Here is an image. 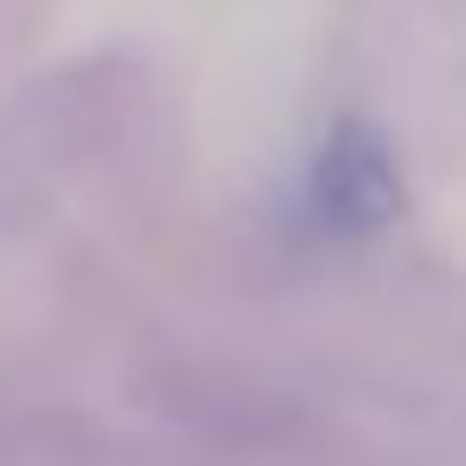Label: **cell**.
<instances>
[{
    "mask_svg": "<svg viewBox=\"0 0 466 466\" xmlns=\"http://www.w3.org/2000/svg\"><path fill=\"white\" fill-rule=\"evenodd\" d=\"M404 210V179L389 164L381 133L366 125H334V140L311 156V179H303V218L319 233H373Z\"/></svg>",
    "mask_w": 466,
    "mask_h": 466,
    "instance_id": "obj_1",
    "label": "cell"
}]
</instances>
